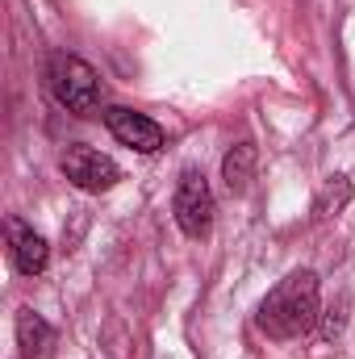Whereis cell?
Wrapping results in <instances>:
<instances>
[{
  "mask_svg": "<svg viewBox=\"0 0 355 359\" xmlns=\"http://www.w3.org/2000/svg\"><path fill=\"white\" fill-rule=\"evenodd\" d=\"M322 318V292H318V276L314 271H288L272 292L264 297L255 322L267 339L288 343L314 330V322Z\"/></svg>",
  "mask_w": 355,
  "mask_h": 359,
  "instance_id": "obj_1",
  "label": "cell"
},
{
  "mask_svg": "<svg viewBox=\"0 0 355 359\" xmlns=\"http://www.w3.org/2000/svg\"><path fill=\"white\" fill-rule=\"evenodd\" d=\"M172 213H176V226L188 238H205L213 230V188L209 180L201 176L196 168H184L176 184V201H172Z\"/></svg>",
  "mask_w": 355,
  "mask_h": 359,
  "instance_id": "obj_3",
  "label": "cell"
},
{
  "mask_svg": "<svg viewBox=\"0 0 355 359\" xmlns=\"http://www.w3.org/2000/svg\"><path fill=\"white\" fill-rule=\"evenodd\" d=\"M46 84L55 92V100L63 109H72V113H92L96 100H100L96 72H92L84 59H76V55H55L46 63Z\"/></svg>",
  "mask_w": 355,
  "mask_h": 359,
  "instance_id": "obj_2",
  "label": "cell"
},
{
  "mask_svg": "<svg viewBox=\"0 0 355 359\" xmlns=\"http://www.w3.org/2000/svg\"><path fill=\"white\" fill-rule=\"evenodd\" d=\"M8 234H13V264L21 276H42L51 264V247L42 234H34L25 222H8Z\"/></svg>",
  "mask_w": 355,
  "mask_h": 359,
  "instance_id": "obj_6",
  "label": "cell"
},
{
  "mask_svg": "<svg viewBox=\"0 0 355 359\" xmlns=\"http://www.w3.org/2000/svg\"><path fill=\"white\" fill-rule=\"evenodd\" d=\"M59 168H63V176L72 180L80 192H109V188L121 180V168H117L109 155L92 151V147H72V151L59 159Z\"/></svg>",
  "mask_w": 355,
  "mask_h": 359,
  "instance_id": "obj_4",
  "label": "cell"
},
{
  "mask_svg": "<svg viewBox=\"0 0 355 359\" xmlns=\"http://www.w3.org/2000/svg\"><path fill=\"white\" fill-rule=\"evenodd\" d=\"M17 347H21V359H46L55 347L51 322L34 309H17Z\"/></svg>",
  "mask_w": 355,
  "mask_h": 359,
  "instance_id": "obj_7",
  "label": "cell"
},
{
  "mask_svg": "<svg viewBox=\"0 0 355 359\" xmlns=\"http://www.w3.org/2000/svg\"><path fill=\"white\" fill-rule=\"evenodd\" d=\"M222 180H226V188H230L234 196H243V192L251 188V180H255V147H251V142H234V147L226 151V159H222Z\"/></svg>",
  "mask_w": 355,
  "mask_h": 359,
  "instance_id": "obj_8",
  "label": "cell"
},
{
  "mask_svg": "<svg viewBox=\"0 0 355 359\" xmlns=\"http://www.w3.org/2000/svg\"><path fill=\"white\" fill-rule=\"evenodd\" d=\"M347 196H351V184H347L343 176H335V184H326V192L318 196V213H322V217H330V213H339Z\"/></svg>",
  "mask_w": 355,
  "mask_h": 359,
  "instance_id": "obj_9",
  "label": "cell"
},
{
  "mask_svg": "<svg viewBox=\"0 0 355 359\" xmlns=\"http://www.w3.org/2000/svg\"><path fill=\"white\" fill-rule=\"evenodd\" d=\"M105 126H109V134H113L121 147H130V151H138V155H155V151L163 147V126L151 121L147 113L109 109V113H105Z\"/></svg>",
  "mask_w": 355,
  "mask_h": 359,
  "instance_id": "obj_5",
  "label": "cell"
}]
</instances>
